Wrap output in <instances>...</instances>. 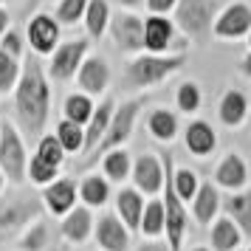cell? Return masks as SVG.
Returning <instances> with one entry per match:
<instances>
[{
	"label": "cell",
	"instance_id": "cell-40",
	"mask_svg": "<svg viewBox=\"0 0 251 251\" xmlns=\"http://www.w3.org/2000/svg\"><path fill=\"white\" fill-rule=\"evenodd\" d=\"M0 51L9 54L12 59H20L23 57V37L17 34V31H6V34L0 37Z\"/></svg>",
	"mask_w": 251,
	"mask_h": 251
},
{
	"label": "cell",
	"instance_id": "cell-15",
	"mask_svg": "<svg viewBox=\"0 0 251 251\" xmlns=\"http://www.w3.org/2000/svg\"><path fill=\"white\" fill-rule=\"evenodd\" d=\"M172 37H175L172 20L155 17V14L144 17V51H150V54H164L172 46Z\"/></svg>",
	"mask_w": 251,
	"mask_h": 251
},
{
	"label": "cell",
	"instance_id": "cell-17",
	"mask_svg": "<svg viewBox=\"0 0 251 251\" xmlns=\"http://www.w3.org/2000/svg\"><path fill=\"white\" fill-rule=\"evenodd\" d=\"M43 201L51 209V215H59V217L68 215L71 209L76 206V183L71 181V178H59V181L48 183Z\"/></svg>",
	"mask_w": 251,
	"mask_h": 251
},
{
	"label": "cell",
	"instance_id": "cell-22",
	"mask_svg": "<svg viewBox=\"0 0 251 251\" xmlns=\"http://www.w3.org/2000/svg\"><path fill=\"white\" fill-rule=\"evenodd\" d=\"M226 217L240 228L243 237H251V192H234L223 201Z\"/></svg>",
	"mask_w": 251,
	"mask_h": 251
},
{
	"label": "cell",
	"instance_id": "cell-32",
	"mask_svg": "<svg viewBox=\"0 0 251 251\" xmlns=\"http://www.w3.org/2000/svg\"><path fill=\"white\" fill-rule=\"evenodd\" d=\"M141 234L144 237H161L164 234V206H161V201H150V203H144V215H141Z\"/></svg>",
	"mask_w": 251,
	"mask_h": 251
},
{
	"label": "cell",
	"instance_id": "cell-38",
	"mask_svg": "<svg viewBox=\"0 0 251 251\" xmlns=\"http://www.w3.org/2000/svg\"><path fill=\"white\" fill-rule=\"evenodd\" d=\"M17 79H20V65H17V59H12L9 54L0 51V93L14 91Z\"/></svg>",
	"mask_w": 251,
	"mask_h": 251
},
{
	"label": "cell",
	"instance_id": "cell-2",
	"mask_svg": "<svg viewBox=\"0 0 251 251\" xmlns=\"http://www.w3.org/2000/svg\"><path fill=\"white\" fill-rule=\"evenodd\" d=\"M183 62H186L183 51L181 54H141L125 65V82L130 88H150L172 76L175 71H181Z\"/></svg>",
	"mask_w": 251,
	"mask_h": 251
},
{
	"label": "cell",
	"instance_id": "cell-41",
	"mask_svg": "<svg viewBox=\"0 0 251 251\" xmlns=\"http://www.w3.org/2000/svg\"><path fill=\"white\" fill-rule=\"evenodd\" d=\"M144 3H147L150 14H155V17H167V12L175 9L178 0H144Z\"/></svg>",
	"mask_w": 251,
	"mask_h": 251
},
{
	"label": "cell",
	"instance_id": "cell-30",
	"mask_svg": "<svg viewBox=\"0 0 251 251\" xmlns=\"http://www.w3.org/2000/svg\"><path fill=\"white\" fill-rule=\"evenodd\" d=\"M54 138L59 141V147L65 150V155H68V152H79V150L85 147V127L74 125V122H68V119H62V122L57 125Z\"/></svg>",
	"mask_w": 251,
	"mask_h": 251
},
{
	"label": "cell",
	"instance_id": "cell-43",
	"mask_svg": "<svg viewBox=\"0 0 251 251\" xmlns=\"http://www.w3.org/2000/svg\"><path fill=\"white\" fill-rule=\"evenodd\" d=\"M6 31H9V12L0 6V37L6 34Z\"/></svg>",
	"mask_w": 251,
	"mask_h": 251
},
{
	"label": "cell",
	"instance_id": "cell-36",
	"mask_svg": "<svg viewBox=\"0 0 251 251\" xmlns=\"http://www.w3.org/2000/svg\"><path fill=\"white\" fill-rule=\"evenodd\" d=\"M25 178L37 186H48V183L57 181V167H48L40 158H28V167H25Z\"/></svg>",
	"mask_w": 251,
	"mask_h": 251
},
{
	"label": "cell",
	"instance_id": "cell-19",
	"mask_svg": "<svg viewBox=\"0 0 251 251\" xmlns=\"http://www.w3.org/2000/svg\"><path fill=\"white\" fill-rule=\"evenodd\" d=\"M116 209H119V220L125 223L127 231H138L141 215H144V198L133 186H127V189L116 195Z\"/></svg>",
	"mask_w": 251,
	"mask_h": 251
},
{
	"label": "cell",
	"instance_id": "cell-11",
	"mask_svg": "<svg viewBox=\"0 0 251 251\" xmlns=\"http://www.w3.org/2000/svg\"><path fill=\"white\" fill-rule=\"evenodd\" d=\"M212 31H215V37H223V40L246 37L251 31V9L246 3H231V6H226V9L215 17Z\"/></svg>",
	"mask_w": 251,
	"mask_h": 251
},
{
	"label": "cell",
	"instance_id": "cell-44",
	"mask_svg": "<svg viewBox=\"0 0 251 251\" xmlns=\"http://www.w3.org/2000/svg\"><path fill=\"white\" fill-rule=\"evenodd\" d=\"M240 71H243V74H246V76L251 79V51L246 54V57H243V62H240Z\"/></svg>",
	"mask_w": 251,
	"mask_h": 251
},
{
	"label": "cell",
	"instance_id": "cell-34",
	"mask_svg": "<svg viewBox=\"0 0 251 251\" xmlns=\"http://www.w3.org/2000/svg\"><path fill=\"white\" fill-rule=\"evenodd\" d=\"M34 158H40L43 164H48V167H57L65 161V150L59 147V141L54 136H43L40 141H37V155Z\"/></svg>",
	"mask_w": 251,
	"mask_h": 251
},
{
	"label": "cell",
	"instance_id": "cell-25",
	"mask_svg": "<svg viewBox=\"0 0 251 251\" xmlns=\"http://www.w3.org/2000/svg\"><path fill=\"white\" fill-rule=\"evenodd\" d=\"M243 243L240 228L228 217H217L212 226V251H237Z\"/></svg>",
	"mask_w": 251,
	"mask_h": 251
},
{
	"label": "cell",
	"instance_id": "cell-5",
	"mask_svg": "<svg viewBox=\"0 0 251 251\" xmlns=\"http://www.w3.org/2000/svg\"><path fill=\"white\" fill-rule=\"evenodd\" d=\"M28 155H25V141L20 138L17 127L3 119L0 122V172L12 183H23Z\"/></svg>",
	"mask_w": 251,
	"mask_h": 251
},
{
	"label": "cell",
	"instance_id": "cell-48",
	"mask_svg": "<svg viewBox=\"0 0 251 251\" xmlns=\"http://www.w3.org/2000/svg\"><path fill=\"white\" fill-rule=\"evenodd\" d=\"M249 46H251V31H249Z\"/></svg>",
	"mask_w": 251,
	"mask_h": 251
},
{
	"label": "cell",
	"instance_id": "cell-1",
	"mask_svg": "<svg viewBox=\"0 0 251 251\" xmlns=\"http://www.w3.org/2000/svg\"><path fill=\"white\" fill-rule=\"evenodd\" d=\"M14 116L23 130L25 141H40L46 133L48 116H51V85H48L40 57L37 54H23V71L14 85Z\"/></svg>",
	"mask_w": 251,
	"mask_h": 251
},
{
	"label": "cell",
	"instance_id": "cell-18",
	"mask_svg": "<svg viewBox=\"0 0 251 251\" xmlns=\"http://www.w3.org/2000/svg\"><path fill=\"white\" fill-rule=\"evenodd\" d=\"M183 144H186V150H189L192 155H198V158H206V155H209V152L217 147V133H215V127L209 125V122H203V119L192 122V125L186 127V133H183Z\"/></svg>",
	"mask_w": 251,
	"mask_h": 251
},
{
	"label": "cell",
	"instance_id": "cell-12",
	"mask_svg": "<svg viewBox=\"0 0 251 251\" xmlns=\"http://www.w3.org/2000/svg\"><path fill=\"white\" fill-rule=\"evenodd\" d=\"M110 82V68L102 57H85V62L76 71V85L85 96H99L107 91Z\"/></svg>",
	"mask_w": 251,
	"mask_h": 251
},
{
	"label": "cell",
	"instance_id": "cell-10",
	"mask_svg": "<svg viewBox=\"0 0 251 251\" xmlns=\"http://www.w3.org/2000/svg\"><path fill=\"white\" fill-rule=\"evenodd\" d=\"M25 40L31 46V54H37V57L54 54L59 46V23L51 14H34L25 28Z\"/></svg>",
	"mask_w": 251,
	"mask_h": 251
},
{
	"label": "cell",
	"instance_id": "cell-31",
	"mask_svg": "<svg viewBox=\"0 0 251 251\" xmlns=\"http://www.w3.org/2000/svg\"><path fill=\"white\" fill-rule=\"evenodd\" d=\"M91 116H93L91 96H85V93H71L68 99H65V119H68V122L85 127L91 122Z\"/></svg>",
	"mask_w": 251,
	"mask_h": 251
},
{
	"label": "cell",
	"instance_id": "cell-4",
	"mask_svg": "<svg viewBox=\"0 0 251 251\" xmlns=\"http://www.w3.org/2000/svg\"><path fill=\"white\" fill-rule=\"evenodd\" d=\"M141 104H144V99H130V102H125L119 110H113V119H110V125H107V133H104L102 141L96 144V150L82 161V167H91V164H96L102 155L113 152V150H122V144L130 138L133 127H136V119H138Z\"/></svg>",
	"mask_w": 251,
	"mask_h": 251
},
{
	"label": "cell",
	"instance_id": "cell-13",
	"mask_svg": "<svg viewBox=\"0 0 251 251\" xmlns=\"http://www.w3.org/2000/svg\"><path fill=\"white\" fill-rule=\"evenodd\" d=\"M93 231L102 251H127L130 246V231L116 215H102L99 220H93Z\"/></svg>",
	"mask_w": 251,
	"mask_h": 251
},
{
	"label": "cell",
	"instance_id": "cell-9",
	"mask_svg": "<svg viewBox=\"0 0 251 251\" xmlns=\"http://www.w3.org/2000/svg\"><path fill=\"white\" fill-rule=\"evenodd\" d=\"M88 48H91L88 40H71V43L57 46L54 57H51V65H48L51 79H57V82L74 79L76 71H79V65L85 62V57H88Z\"/></svg>",
	"mask_w": 251,
	"mask_h": 251
},
{
	"label": "cell",
	"instance_id": "cell-49",
	"mask_svg": "<svg viewBox=\"0 0 251 251\" xmlns=\"http://www.w3.org/2000/svg\"><path fill=\"white\" fill-rule=\"evenodd\" d=\"M0 3H6V0H0Z\"/></svg>",
	"mask_w": 251,
	"mask_h": 251
},
{
	"label": "cell",
	"instance_id": "cell-33",
	"mask_svg": "<svg viewBox=\"0 0 251 251\" xmlns=\"http://www.w3.org/2000/svg\"><path fill=\"white\" fill-rule=\"evenodd\" d=\"M198 186H201V181H198V175L189 167H181V170L172 167V189L181 198V203L183 201H192L195 195H198Z\"/></svg>",
	"mask_w": 251,
	"mask_h": 251
},
{
	"label": "cell",
	"instance_id": "cell-3",
	"mask_svg": "<svg viewBox=\"0 0 251 251\" xmlns=\"http://www.w3.org/2000/svg\"><path fill=\"white\" fill-rule=\"evenodd\" d=\"M161 164H164V186H161V192H164V198H161V206H164V234H167L170 251H181L189 217H186L181 198L172 189V155H164Z\"/></svg>",
	"mask_w": 251,
	"mask_h": 251
},
{
	"label": "cell",
	"instance_id": "cell-50",
	"mask_svg": "<svg viewBox=\"0 0 251 251\" xmlns=\"http://www.w3.org/2000/svg\"><path fill=\"white\" fill-rule=\"evenodd\" d=\"M237 251H243V249H237Z\"/></svg>",
	"mask_w": 251,
	"mask_h": 251
},
{
	"label": "cell",
	"instance_id": "cell-29",
	"mask_svg": "<svg viewBox=\"0 0 251 251\" xmlns=\"http://www.w3.org/2000/svg\"><path fill=\"white\" fill-rule=\"evenodd\" d=\"M102 172L104 178H110V181H127V175L133 172V161H130V152L127 150H113V152H107L102 155Z\"/></svg>",
	"mask_w": 251,
	"mask_h": 251
},
{
	"label": "cell",
	"instance_id": "cell-27",
	"mask_svg": "<svg viewBox=\"0 0 251 251\" xmlns=\"http://www.w3.org/2000/svg\"><path fill=\"white\" fill-rule=\"evenodd\" d=\"M76 195L85 201L88 209H93V206H104L107 203V198H110V183H107V178H102V175H88V178L76 186Z\"/></svg>",
	"mask_w": 251,
	"mask_h": 251
},
{
	"label": "cell",
	"instance_id": "cell-46",
	"mask_svg": "<svg viewBox=\"0 0 251 251\" xmlns=\"http://www.w3.org/2000/svg\"><path fill=\"white\" fill-rule=\"evenodd\" d=\"M3 178H6V175H3V172H0V192H3Z\"/></svg>",
	"mask_w": 251,
	"mask_h": 251
},
{
	"label": "cell",
	"instance_id": "cell-47",
	"mask_svg": "<svg viewBox=\"0 0 251 251\" xmlns=\"http://www.w3.org/2000/svg\"><path fill=\"white\" fill-rule=\"evenodd\" d=\"M192 251H209V249H192Z\"/></svg>",
	"mask_w": 251,
	"mask_h": 251
},
{
	"label": "cell",
	"instance_id": "cell-7",
	"mask_svg": "<svg viewBox=\"0 0 251 251\" xmlns=\"http://www.w3.org/2000/svg\"><path fill=\"white\" fill-rule=\"evenodd\" d=\"M43 212V203L37 198H25V201H6L0 203V240L14 237L17 231L31 226V220Z\"/></svg>",
	"mask_w": 251,
	"mask_h": 251
},
{
	"label": "cell",
	"instance_id": "cell-26",
	"mask_svg": "<svg viewBox=\"0 0 251 251\" xmlns=\"http://www.w3.org/2000/svg\"><path fill=\"white\" fill-rule=\"evenodd\" d=\"M82 20H85V28H88L91 40H99L107 31V25H110V6H107V0H88V9H85Z\"/></svg>",
	"mask_w": 251,
	"mask_h": 251
},
{
	"label": "cell",
	"instance_id": "cell-35",
	"mask_svg": "<svg viewBox=\"0 0 251 251\" xmlns=\"http://www.w3.org/2000/svg\"><path fill=\"white\" fill-rule=\"evenodd\" d=\"M85 9H88V0H59L54 20L62 25H74L85 17Z\"/></svg>",
	"mask_w": 251,
	"mask_h": 251
},
{
	"label": "cell",
	"instance_id": "cell-24",
	"mask_svg": "<svg viewBox=\"0 0 251 251\" xmlns=\"http://www.w3.org/2000/svg\"><path fill=\"white\" fill-rule=\"evenodd\" d=\"M217 113H220V122L226 127H240L246 122V116H249V99H246V93L226 91L223 99H220Z\"/></svg>",
	"mask_w": 251,
	"mask_h": 251
},
{
	"label": "cell",
	"instance_id": "cell-45",
	"mask_svg": "<svg viewBox=\"0 0 251 251\" xmlns=\"http://www.w3.org/2000/svg\"><path fill=\"white\" fill-rule=\"evenodd\" d=\"M116 3H119V6H125V9H138L144 0H116Z\"/></svg>",
	"mask_w": 251,
	"mask_h": 251
},
{
	"label": "cell",
	"instance_id": "cell-28",
	"mask_svg": "<svg viewBox=\"0 0 251 251\" xmlns=\"http://www.w3.org/2000/svg\"><path fill=\"white\" fill-rule=\"evenodd\" d=\"M147 130L152 133V138H158V141H172L175 133H178V116L172 113V110H152L147 119Z\"/></svg>",
	"mask_w": 251,
	"mask_h": 251
},
{
	"label": "cell",
	"instance_id": "cell-6",
	"mask_svg": "<svg viewBox=\"0 0 251 251\" xmlns=\"http://www.w3.org/2000/svg\"><path fill=\"white\" fill-rule=\"evenodd\" d=\"M215 20L212 0H178L175 3V25L189 37H203Z\"/></svg>",
	"mask_w": 251,
	"mask_h": 251
},
{
	"label": "cell",
	"instance_id": "cell-16",
	"mask_svg": "<svg viewBox=\"0 0 251 251\" xmlns=\"http://www.w3.org/2000/svg\"><path fill=\"white\" fill-rule=\"evenodd\" d=\"M249 175H251V170L246 167V161L240 158L237 152H228L226 158L220 161V167L215 170V181H217V186L237 192V189L246 186Z\"/></svg>",
	"mask_w": 251,
	"mask_h": 251
},
{
	"label": "cell",
	"instance_id": "cell-21",
	"mask_svg": "<svg viewBox=\"0 0 251 251\" xmlns=\"http://www.w3.org/2000/svg\"><path fill=\"white\" fill-rule=\"evenodd\" d=\"M93 231V215L88 206H74L62 220V234L71 243H85Z\"/></svg>",
	"mask_w": 251,
	"mask_h": 251
},
{
	"label": "cell",
	"instance_id": "cell-37",
	"mask_svg": "<svg viewBox=\"0 0 251 251\" xmlns=\"http://www.w3.org/2000/svg\"><path fill=\"white\" fill-rule=\"evenodd\" d=\"M175 102H178V107H181L183 113H198V107H201V102H203L201 88H198L195 82H183L181 88H178Z\"/></svg>",
	"mask_w": 251,
	"mask_h": 251
},
{
	"label": "cell",
	"instance_id": "cell-39",
	"mask_svg": "<svg viewBox=\"0 0 251 251\" xmlns=\"http://www.w3.org/2000/svg\"><path fill=\"white\" fill-rule=\"evenodd\" d=\"M48 237H51V231H48L46 223H31V228L23 234L20 249H23V251H46Z\"/></svg>",
	"mask_w": 251,
	"mask_h": 251
},
{
	"label": "cell",
	"instance_id": "cell-20",
	"mask_svg": "<svg viewBox=\"0 0 251 251\" xmlns=\"http://www.w3.org/2000/svg\"><path fill=\"white\" fill-rule=\"evenodd\" d=\"M113 99H104L99 107H93V116L91 122H88V127H85V155H91L93 150H96V144L102 141V136L107 133V125H110V119H113Z\"/></svg>",
	"mask_w": 251,
	"mask_h": 251
},
{
	"label": "cell",
	"instance_id": "cell-23",
	"mask_svg": "<svg viewBox=\"0 0 251 251\" xmlns=\"http://www.w3.org/2000/svg\"><path fill=\"white\" fill-rule=\"evenodd\" d=\"M220 209V195H217V186L212 181H206L198 186V195L192 198V215L198 223H212Z\"/></svg>",
	"mask_w": 251,
	"mask_h": 251
},
{
	"label": "cell",
	"instance_id": "cell-8",
	"mask_svg": "<svg viewBox=\"0 0 251 251\" xmlns=\"http://www.w3.org/2000/svg\"><path fill=\"white\" fill-rule=\"evenodd\" d=\"M110 34L113 43L119 46V51L125 54H138L144 51V20L133 12H119L110 17Z\"/></svg>",
	"mask_w": 251,
	"mask_h": 251
},
{
	"label": "cell",
	"instance_id": "cell-14",
	"mask_svg": "<svg viewBox=\"0 0 251 251\" xmlns=\"http://www.w3.org/2000/svg\"><path fill=\"white\" fill-rule=\"evenodd\" d=\"M133 181L138 195H158L164 186V164L155 155H141L133 164Z\"/></svg>",
	"mask_w": 251,
	"mask_h": 251
},
{
	"label": "cell",
	"instance_id": "cell-42",
	"mask_svg": "<svg viewBox=\"0 0 251 251\" xmlns=\"http://www.w3.org/2000/svg\"><path fill=\"white\" fill-rule=\"evenodd\" d=\"M138 251H170L167 243H161V240H147V243H141Z\"/></svg>",
	"mask_w": 251,
	"mask_h": 251
}]
</instances>
